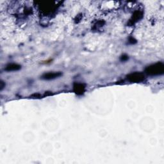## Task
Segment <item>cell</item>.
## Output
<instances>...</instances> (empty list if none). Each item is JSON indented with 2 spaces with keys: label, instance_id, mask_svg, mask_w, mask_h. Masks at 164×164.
I'll list each match as a JSON object with an SVG mask.
<instances>
[{
  "label": "cell",
  "instance_id": "2",
  "mask_svg": "<svg viewBox=\"0 0 164 164\" xmlns=\"http://www.w3.org/2000/svg\"><path fill=\"white\" fill-rule=\"evenodd\" d=\"M127 78L129 81L131 82H135V83H138L143 81L145 78L144 75L141 73H133L128 74L127 76Z\"/></svg>",
  "mask_w": 164,
  "mask_h": 164
},
{
  "label": "cell",
  "instance_id": "1",
  "mask_svg": "<svg viewBox=\"0 0 164 164\" xmlns=\"http://www.w3.org/2000/svg\"><path fill=\"white\" fill-rule=\"evenodd\" d=\"M163 72L164 65L162 62H158L149 65L146 69V73L149 75H152V76L162 74Z\"/></svg>",
  "mask_w": 164,
  "mask_h": 164
},
{
  "label": "cell",
  "instance_id": "5",
  "mask_svg": "<svg viewBox=\"0 0 164 164\" xmlns=\"http://www.w3.org/2000/svg\"><path fill=\"white\" fill-rule=\"evenodd\" d=\"M21 69V66L17 64H9L6 66L5 70L6 71H16Z\"/></svg>",
  "mask_w": 164,
  "mask_h": 164
},
{
  "label": "cell",
  "instance_id": "3",
  "mask_svg": "<svg viewBox=\"0 0 164 164\" xmlns=\"http://www.w3.org/2000/svg\"><path fill=\"white\" fill-rule=\"evenodd\" d=\"M62 75V73L60 72H50L44 74L43 76H41V78L45 80H51L58 78L60 77Z\"/></svg>",
  "mask_w": 164,
  "mask_h": 164
},
{
  "label": "cell",
  "instance_id": "4",
  "mask_svg": "<svg viewBox=\"0 0 164 164\" xmlns=\"http://www.w3.org/2000/svg\"><path fill=\"white\" fill-rule=\"evenodd\" d=\"M74 92L78 95L83 94L85 91V86L83 84L75 83L73 86Z\"/></svg>",
  "mask_w": 164,
  "mask_h": 164
},
{
  "label": "cell",
  "instance_id": "7",
  "mask_svg": "<svg viewBox=\"0 0 164 164\" xmlns=\"http://www.w3.org/2000/svg\"><path fill=\"white\" fill-rule=\"evenodd\" d=\"M128 56H122V57H121V60H122V61H125V60H128Z\"/></svg>",
  "mask_w": 164,
  "mask_h": 164
},
{
  "label": "cell",
  "instance_id": "6",
  "mask_svg": "<svg viewBox=\"0 0 164 164\" xmlns=\"http://www.w3.org/2000/svg\"><path fill=\"white\" fill-rule=\"evenodd\" d=\"M142 17V12L140 11H138V12H135L134 14L133 15L130 22L132 23V24H134L135 22L138 21L139 19H140Z\"/></svg>",
  "mask_w": 164,
  "mask_h": 164
}]
</instances>
